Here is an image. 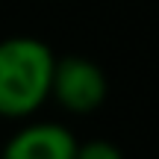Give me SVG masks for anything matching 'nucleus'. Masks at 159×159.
Listing matches in <instances>:
<instances>
[{"mask_svg": "<svg viewBox=\"0 0 159 159\" xmlns=\"http://www.w3.org/2000/svg\"><path fill=\"white\" fill-rule=\"evenodd\" d=\"M106 74L97 62L85 56H65L56 59V71H53V89L50 94L65 106L68 112L89 115L106 100Z\"/></svg>", "mask_w": 159, "mask_h": 159, "instance_id": "nucleus-2", "label": "nucleus"}, {"mask_svg": "<svg viewBox=\"0 0 159 159\" xmlns=\"http://www.w3.org/2000/svg\"><path fill=\"white\" fill-rule=\"evenodd\" d=\"M56 56L33 35L0 41V115L27 118L47 100L53 89Z\"/></svg>", "mask_w": 159, "mask_h": 159, "instance_id": "nucleus-1", "label": "nucleus"}, {"mask_svg": "<svg viewBox=\"0 0 159 159\" xmlns=\"http://www.w3.org/2000/svg\"><path fill=\"white\" fill-rule=\"evenodd\" d=\"M74 159H124V153L112 142H106V139H91L85 144H77Z\"/></svg>", "mask_w": 159, "mask_h": 159, "instance_id": "nucleus-4", "label": "nucleus"}, {"mask_svg": "<svg viewBox=\"0 0 159 159\" xmlns=\"http://www.w3.org/2000/svg\"><path fill=\"white\" fill-rule=\"evenodd\" d=\"M77 139L62 124H30L6 142L0 159H74Z\"/></svg>", "mask_w": 159, "mask_h": 159, "instance_id": "nucleus-3", "label": "nucleus"}]
</instances>
